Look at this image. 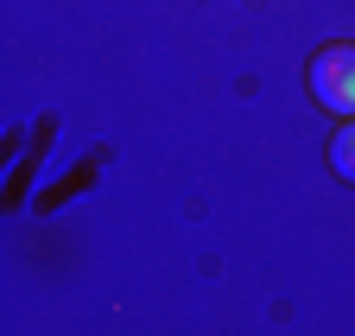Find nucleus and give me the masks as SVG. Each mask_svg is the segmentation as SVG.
I'll list each match as a JSON object with an SVG mask.
<instances>
[{"instance_id": "f03ea898", "label": "nucleus", "mask_w": 355, "mask_h": 336, "mask_svg": "<svg viewBox=\"0 0 355 336\" xmlns=\"http://www.w3.org/2000/svg\"><path fill=\"white\" fill-rule=\"evenodd\" d=\"M330 172H336L343 184H355V121H343L336 140H330Z\"/></svg>"}, {"instance_id": "f257e3e1", "label": "nucleus", "mask_w": 355, "mask_h": 336, "mask_svg": "<svg viewBox=\"0 0 355 336\" xmlns=\"http://www.w3.org/2000/svg\"><path fill=\"white\" fill-rule=\"evenodd\" d=\"M311 96H318L330 114L355 121V45L349 38H336V45H324L318 58H311Z\"/></svg>"}]
</instances>
